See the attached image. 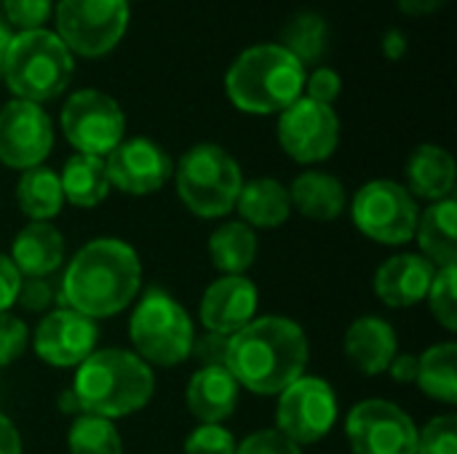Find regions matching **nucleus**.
I'll list each match as a JSON object with an SVG mask.
<instances>
[{
    "label": "nucleus",
    "mask_w": 457,
    "mask_h": 454,
    "mask_svg": "<svg viewBox=\"0 0 457 454\" xmlns=\"http://www.w3.org/2000/svg\"><path fill=\"white\" fill-rule=\"evenodd\" d=\"M311 359L303 326L284 316H262L228 337L225 369L257 396H278L305 375Z\"/></svg>",
    "instance_id": "nucleus-1"
},
{
    "label": "nucleus",
    "mask_w": 457,
    "mask_h": 454,
    "mask_svg": "<svg viewBox=\"0 0 457 454\" xmlns=\"http://www.w3.org/2000/svg\"><path fill=\"white\" fill-rule=\"evenodd\" d=\"M139 286V254L120 238H96L70 260L62 276V302L91 321H99L126 310Z\"/></svg>",
    "instance_id": "nucleus-2"
},
{
    "label": "nucleus",
    "mask_w": 457,
    "mask_h": 454,
    "mask_svg": "<svg viewBox=\"0 0 457 454\" xmlns=\"http://www.w3.org/2000/svg\"><path fill=\"white\" fill-rule=\"evenodd\" d=\"M72 391L80 401L83 415L118 420L150 404L155 377L153 369L137 353L104 348L94 351L78 367Z\"/></svg>",
    "instance_id": "nucleus-3"
},
{
    "label": "nucleus",
    "mask_w": 457,
    "mask_h": 454,
    "mask_svg": "<svg viewBox=\"0 0 457 454\" xmlns=\"http://www.w3.org/2000/svg\"><path fill=\"white\" fill-rule=\"evenodd\" d=\"M305 78V67L284 45L260 43L233 59L225 75V91L241 112L273 115L303 96Z\"/></svg>",
    "instance_id": "nucleus-4"
},
{
    "label": "nucleus",
    "mask_w": 457,
    "mask_h": 454,
    "mask_svg": "<svg viewBox=\"0 0 457 454\" xmlns=\"http://www.w3.org/2000/svg\"><path fill=\"white\" fill-rule=\"evenodd\" d=\"M75 72V59L70 48L51 29L13 32L3 83L16 99L43 104L64 94Z\"/></svg>",
    "instance_id": "nucleus-5"
},
{
    "label": "nucleus",
    "mask_w": 457,
    "mask_h": 454,
    "mask_svg": "<svg viewBox=\"0 0 457 454\" xmlns=\"http://www.w3.org/2000/svg\"><path fill=\"white\" fill-rule=\"evenodd\" d=\"M174 182L179 201L195 217L217 219L236 209L244 177L241 166L225 147L201 142L179 158Z\"/></svg>",
    "instance_id": "nucleus-6"
},
{
    "label": "nucleus",
    "mask_w": 457,
    "mask_h": 454,
    "mask_svg": "<svg viewBox=\"0 0 457 454\" xmlns=\"http://www.w3.org/2000/svg\"><path fill=\"white\" fill-rule=\"evenodd\" d=\"M129 337L147 367H177L193 356L195 329L171 294L150 289L131 313Z\"/></svg>",
    "instance_id": "nucleus-7"
},
{
    "label": "nucleus",
    "mask_w": 457,
    "mask_h": 454,
    "mask_svg": "<svg viewBox=\"0 0 457 454\" xmlns=\"http://www.w3.org/2000/svg\"><path fill=\"white\" fill-rule=\"evenodd\" d=\"M56 35L70 54L99 59L129 29V0H59L54 5Z\"/></svg>",
    "instance_id": "nucleus-8"
},
{
    "label": "nucleus",
    "mask_w": 457,
    "mask_h": 454,
    "mask_svg": "<svg viewBox=\"0 0 457 454\" xmlns=\"http://www.w3.org/2000/svg\"><path fill=\"white\" fill-rule=\"evenodd\" d=\"M351 214L356 227L386 246H402L415 238L418 230V203L410 190L391 179L367 182L351 203Z\"/></svg>",
    "instance_id": "nucleus-9"
},
{
    "label": "nucleus",
    "mask_w": 457,
    "mask_h": 454,
    "mask_svg": "<svg viewBox=\"0 0 457 454\" xmlns=\"http://www.w3.org/2000/svg\"><path fill=\"white\" fill-rule=\"evenodd\" d=\"M62 131L78 153L107 158L123 142L126 115L110 94L80 88L62 107Z\"/></svg>",
    "instance_id": "nucleus-10"
},
{
    "label": "nucleus",
    "mask_w": 457,
    "mask_h": 454,
    "mask_svg": "<svg viewBox=\"0 0 457 454\" xmlns=\"http://www.w3.org/2000/svg\"><path fill=\"white\" fill-rule=\"evenodd\" d=\"M337 420L335 388L321 377L303 375L278 393L276 431L292 439L297 447L321 442Z\"/></svg>",
    "instance_id": "nucleus-11"
},
{
    "label": "nucleus",
    "mask_w": 457,
    "mask_h": 454,
    "mask_svg": "<svg viewBox=\"0 0 457 454\" xmlns=\"http://www.w3.org/2000/svg\"><path fill=\"white\" fill-rule=\"evenodd\" d=\"M278 144L297 163L327 161L340 144V118L332 104L308 99L305 94L278 112Z\"/></svg>",
    "instance_id": "nucleus-12"
},
{
    "label": "nucleus",
    "mask_w": 457,
    "mask_h": 454,
    "mask_svg": "<svg viewBox=\"0 0 457 454\" xmlns=\"http://www.w3.org/2000/svg\"><path fill=\"white\" fill-rule=\"evenodd\" d=\"M345 436L356 454H418L412 417L386 399L359 401L348 415Z\"/></svg>",
    "instance_id": "nucleus-13"
},
{
    "label": "nucleus",
    "mask_w": 457,
    "mask_h": 454,
    "mask_svg": "<svg viewBox=\"0 0 457 454\" xmlns=\"http://www.w3.org/2000/svg\"><path fill=\"white\" fill-rule=\"evenodd\" d=\"M54 147V126L40 104L13 99L0 110V163L8 169H35Z\"/></svg>",
    "instance_id": "nucleus-14"
},
{
    "label": "nucleus",
    "mask_w": 457,
    "mask_h": 454,
    "mask_svg": "<svg viewBox=\"0 0 457 454\" xmlns=\"http://www.w3.org/2000/svg\"><path fill=\"white\" fill-rule=\"evenodd\" d=\"M104 169L110 185H115L120 193L129 195H150L161 190L174 174V163L169 153L147 136L123 139L104 158Z\"/></svg>",
    "instance_id": "nucleus-15"
},
{
    "label": "nucleus",
    "mask_w": 457,
    "mask_h": 454,
    "mask_svg": "<svg viewBox=\"0 0 457 454\" xmlns=\"http://www.w3.org/2000/svg\"><path fill=\"white\" fill-rule=\"evenodd\" d=\"M96 340H99V329L91 318L70 308H59V310H51L37 324L32 345H35V353L48 367L67 369V367H80L94 353Z\"/></svg>",
    "instance_id": "nucleus-16"
},
{
    "label": "nucleus",
    "mask_w": 457,
    "mask_h": 454,
    "mask_svg": "<svg viewBox=\"0 0 457 454\" xmlns=\"http://www.w3.org/2000/svg\"><path fill=\"white\" fill-rule=\"evenodd\" d=\"M257 313V286L246 276H222L201 297V324L206 332L233 337Z\"/></svg>",
    "instance_id": "nucleus-17"
},
{
    "label": "nucleus",
    "mask_w": 457,
    "mask_h": 454,
    "mask_svg": "<svg viewBox=\"0 0 457 454\" xmlns=\"http://www.w3.org/2000/svg\"><path fill=\"white\" fill-rule=\"evenodd\" d=\"M436 268L423 254H396L375 273V294L388 308H412L426 300Z\"/></svg>",
    "instance_id": "nucleus-18"
},
{
    "label": "nucleus",
    "mask_w": 457,
    "mask_h": 454,
    "mask_svg": "<svg viewBox=\"0 0 457 454\" xmlns=\"http://www.w3.org/2000/svg\"><path fill=\"white\" fill-rule=\"evenodd\" d=\"M241 385L225 367H201L187 383V409L201 425H222L238 407Z\"/></svg>",
    "instance_id": "nucleus-19"
},
{
    "label": "nucleus",
    "mask_w": 457,
    "mask_h": 454,
    "mask_svg": "<svg viewBox=\"0 0 457 454\" xmlns=\"http://www.w3.org/2000/svg\"><path fill=\"white\" fill-rule=\"evenodd\" d=\"M345 356L361 375H383L399 351L394 326L380 316H361L345 332Z\"/></svg>",
    "instance_id": "nucleus-20"
},
{
    "label": "nucleus",
    "mask_w": 457,
    "mask_h": 454,
    "mask_svg": "<svg viewBox=\"0 0 457 454\" xmlns=\"http://www.w3.org/2000/svg\"><path fill=\"white\" fill-rule=\"evenodd\" d=\"M64 260V238L51 222H29L19 230L11 262L21 278H48Z\"/></svg>",
    "instance_id": "nucleus-21"
},
{
    "label": "nucleus",
    "mask_w": 457,
    "mask_h": 454,
    "mask_svg": "<svg viewBox=\"0 0 457 454\" xmlns=\"http://www.w3.org/2000/svg\"><path fill=\"white\" fill-rule=\"evenodd\" d=\"M455 158L439 144H420L407 161V190L415 198L445 201L455 190Z\"/></svg>",
    "instance_id": "nucleus-22"
},
{
    "label": "nucleus",
    "mask_w": 457,
    "mask_h": 454,
    "mask_svg": "<svg viewBox=\"0 0 457 454\" xmlns=\"http://www.w3.org/2000/svg\"><path fill=\"white\" fill-rule=\"evenodd\" d=\"M289 201L303 217L313 222H332L343 217L348 206V193L337 177L327 171H305L292 182Z\"/></svg>",
    "instance_id": "nucleus-23"
},
{
    "label": "nucleus",
    "mask_w": 457,
    "mask_h": 454,
    "mask_svg": "<svg viewBox=\"0 0 457 454\" xmlns=\"http://www.w3.org/2000/svg\"><path fill=\"white\" fill-rule=\"evenodd\" d=\"M418 244L423 257L436 268H457V203L453 198L436 201L418 219Z\"/></svg>",
    "instance_id": "nucleus-24"
},
{
    "label": "nucleus",
    "mask_w": 457,
    "mask_h": 454,
    "mask_svg": "<svg viewBox=\"0 0 457 454\" xmlns=\"http://www.w3.org/2000/svg\"><path fill=\"white\" fill-rule=\"evenodd\" d=\"M241 222L249 227H278L292 214L289 190L273 179V177H257L252 182L241 185L238 201H236Z\"/></svg>",
    "instance_id": "nucleus-25"
},
{
    "label": "nucleus",
    "mask_w": 457,
    "mask_h": 454,
    "mask_svg": "<svg viewBox=\"0 0 457 454\" xmlns=\"http://www.w3.org/2000/svg\"><path fill=\"white\" fill-rule=\"evenodd\" d=\"M59 182H62L64 201L78 209L99 206L112 187L107 169H104V158L83 155V153H75L72 158H67V163L59 174Z\"/></svg>",
    "instance_id": "nucleus-26"
},
{
    "label": "nucleus",
    "mask_w": 457,
    "mask_h": 454,
    "mask_svg": "<svg viewBox=\"0 0 457 454\" xmlns=\"http://www.w3.org/2000/svg\"><path fill=\"white\" fill-rule=\"evenodd\" d=\"M16 203L29 222H51L64 206L59 174L46 166L27 169L16 185Z\"/></svg>",
    "instance_id": "nucleus-27"
},
{
    "label": "nucleus",
    "mask_w": 457,
    "mask_h": 454,
    "mask_svg": "<svg viewBox=\"0 0 457 454\" xmlns=\"http://www.w3.org/2000/svg\"><path fill=\"white\" fill-rule=\"evenodd\" d=\"M212 265L225 276H244L257 260V235L244 222H222L209 238Z\"/></svg>",
    "instance_id": "nucleus-28"
},
{
    "label": "nucleus",
    "mask_w": 457,
    "mask_h": 454,
    "mask_svg": "<svg viewBox=\"0 0 457 454\" xmlns=\"http://www.w3.org/2000/svg\"><path fill=\"white\" fill-rule=\"evenodd\" d=\"M418 385L426 396L455 404L457 401V345L453 340L428 348L418 359Z\"/></svg>",
    "instance_id": "nucleus-29"
},
{
    "label": "nucleus",
    "mask_w": 457,
    "mask_h": 454,
    "mask_svg": "<svg viewBox=\"0 0 457 454\" xmlns=\"http://www.w3.org/2000/svg\"><path fill=\"white\" fill-rule=\"evenodd\" d=\"M278 45H284L303 67L319 64L329 48V24L321 13L303 11L287 21Z\"/></svg>",
    "instance_id": "nucleus-30"
},
{
    "label": "nucleus",
    "mask_w": 457,
    "mask_h": 454,
    "mask_svg": "<svg viewBox=\"0 0 457 454\" xmlns=\"http://www.w3.org/2000/svg\"><path fill=\"white\" fill-rule=\"evenodd\" d=\"M70 454H123V442L112 420L78 415L67 431Z\"/></svg>",
    "instance_id": "nucleus-31"
},
{
    "label": "nucleus",
    "mask_w": 457,
    "mask_h": 454,
    "mask_svg": "<svg viewBox=\"0 0 457 454\" xmlns=\"http://www.w3.org/2000/svg\"><path fill=\"white\" fill-rule=\"evenodd\" d=\"M426 300H428L434 318L447 332H457V268L436 270Z\"/></svg>",
    "instance_id": "nucleus-32"
},
{
    "label": "nucleus",
    "mask_w": 457,
    "mask_h": 454,
    "mask_svg": "<svg viewBox=\"0 0 457 454\" xmlns=\"http://www.w3.org/2000/svg\"><path fill=\"white\" fill-rule=\"evenodd\" d=\"M54 0H3V21L8 27H16L19 32L43 29V24L54 13Z\"/></svg>",
    "instance_id": "nucleus-33"
},
{
    "label": "nucleus",
    "mask_w": 457,
    "mask_h": 454,
    "mask_svg": "<svg viewBox=\"0 0 457 454\" xmlns=\"http://www.w3.org/2000/svg\"><path fill=\"white\" fill-rule=\"evenodd\" d=\"M418 454H457V417L442 415L418 431Z\"/></svg>",
    "instance_id": "nucleus-34"
},
{
    "label": "nucleus",
    "mask_w": 457,
    "mask_h": 454,
    "mask_svg": "<svg viewBox=\"0 0 457 454\" xmlns=\"http://www.w3.org/2000/svg\"><path fill=\"white\" fill-rule=\"evenodd\" d=\"M185 454H236V439L222 425H198L185 442Z\"/></svg>",
    "instance_id": "nucleus-35"
},
{
    "label": "nucleus",
    "mask_w": 457,
    "mask_h": 454,
    "mask_svg": "<svg viewBox=\"0 0 457 454\" xmlns=\"http://www.w3.org/2000/svg\"><path fill=\"white\" fill-rule=\"evenodd\" d=\"M29 343V332L27 324L19 316L11 313H0V367L13 364Z\"/></svg>",
    "instance_id": "nucleus-36"
},
{
    "label": "nucleus",
    "mask_w": 457,
    "mask_h": 454,
    "mask_svg": "<svg viewBox=\"0 0 457 454\" xmlns=\"http://www.w3.org/2000/svg\"><path fill=\"white\" fill-rule=\"evenodd\" d=\"M236 454H303L300 447L287 439L281 431L276 428H265V431H254L252 436H246L241 444H236Z\"/></svg>",
    "instance_id": "nucleus-37"
},
{
    "label": "nucleus",
    "mask_w": 457,
    "mask_h": 454,
    "mask_svg": "<svg viewBox=\"0 0 457 454\" xmlns=\"http://www.w3.org/2000/svg\"><path fill=\"white\" fill-rule=\"evenodd\" d=\"M343 80L337 75V70L332 67H316L308 78H305V96L321 104H332L340 96Z\"/></svg>",
    "instance_id": "nucleus-38"
},
{
    "label": "nucleus",
    "mask_w": 457,
    "mask_h": 454,
    "mask_svg": "<svg viewBox=\"0 0 457 454\" xmlns=\"http://www.w3.org/2000/svg\"><path fill=\"white\" fill-rule=\"evenodd\" d=\"M54 297L56 294H54V286L48 284V278H21L16 305H21L27 313H40L54 305Z\"/></svg>",
    "instance_id": "nucleus-39"
},
{
    "label": "nucleus",
    "mask_w": 457,
    "mask_h": 454,
    "mask_svg": "<svg viewBox=\"0 0 457 454\" xmlns=\"http://www.w3.org/2000/svg\"><path fill=\"white\" fill-rule=\"evenodd\" d=\"M193 353L201 359L204 367H225V353H228V337L220 334H206L204 340L193 343Z\"/></svg>",
    "instance_id": "nucleus-40"
},
{
    "label": "nucleus",
    "mask_w": 457,
    "mask_h": 454,
    "mask_svg": "<svg viewBox=\"0 0 457 454\" xmlns=\"http://www.w3.org/2000/svg\"><path fill=\"white\" fill-rule=\"evenodd\" d=\"M19 284H21V276L13 268L11 257L0 254V313H8V308L16 305Z\"/></svg>",
    "instance_id": "nucleus-41"
},
{
    "label": "nucleus",
    "mask_w": 457,
    "mask_h": 454,
    "mask_svg": "<svg viewBox=\"0 0 457 454\" xmlns=\"http://www.w3.org/2000/svg\"><path fill=\"white\" fill-rule=\"evenodd\" d=\"M396 383H415L418 380V356H394V361L388 364V369H386Z\"/></svg>",
    "instance_id": "nucleus-42"
},
{
    "label": "nucleus",
    "mask_w": 457,
    "mask_h": 454,
    "mask_svg": "<svg viewBox=\"0 0 457 454\" xmlns=\"http://www.w3.org/2000/svg\"><path fill=\"white\" fill-rule=\"evenodd\" d=\"M0 454H21L19 431L3 412H0Z\"/></svg>",
    "instance_id": "nucleus-43"
},
{
    "label": "nucleus",
    "mask_w": 457,
    "mask_h": 454,
    "mask_svg": "<svg viewBox=\"0 0 457 454\" xmlns=\"http://www.w3.org/2000/svg\"><path fill=\"white\" fill-rule=\"evenodd\" d=\"M404 16H428L447 5V0H396Z\"/></svg>",
    "instance_id": "nucleus-44"
},
{
    "label": "nucleus",
    "mask_w": 457,
    "mask_h": 454,
    "mask_svg": "<svg viewBox=\"0 0 457 454\" xmlns=\"http://www.w3.org/2000/svg\"><path fill=\"white\" fill-rule=\"evenodd\" d=\"M383 54L391 62H396V59H402L407 54V37H404L402 29H388L383 35Z\"/></svg>",
    "instance_id": "nucleus-45"
},
{
    "label": "nucleus",
    "mask_w": 457,
    "mask_h": 454,
    "mask_svg": "<svg viewBox=\"0 0 457 454\" xmlns=\"http://www.w3.org/2000/svg\"><path fill=\"white\" fill-rule=\"evenodd\" d=\"M59 409L64 412V415H83V409H80V401H78V396H75V391L72 388H67L62 396H59Z\"/></svg>",
    "instance_id": "nucleus-46"
},
{
    "label": "nucleus",
    "mask_w": 457,
    "mask_h": 454,
    "mask_svg": "<svg viewBox=\"0 0 457 454\" xmlns=\"http://www.w3.org/2000/svg\"><path fill=\"white\" fill-rule=\"evenodd\" d=\"M11 27L0 19V83H3V70H5V56H8V45H11Z\"/></svg>",
    "instance_id": "nucleus-47"
}]
</instances>
